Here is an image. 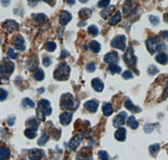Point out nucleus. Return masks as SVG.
I'll return each instance as SVG.
<instances>
[{"label": "nucleus", "mask_w": 168, "mask_h": 160, "mask_svg": "<svg viewBox=\"0 0 168 160\" xmlns=\"http://www.w3.org/2000/svg\"><path fill=\"white\" fill-rule=\"evenodd\" d=\"M146 47L147 50L149 51V52L151 54H154L156 52H159L161 50H162L165 47L164 42L159 38L158 36H154L148 39L146 42Z\"/></svg>", "instance_id": "f257e3e1"}, {"label": "nucleus", "mask_w": 168, "mask_h": 160, "mask_svg": "<svg viewBox=\"0 0 168 160\" xmlns=\"http://www.w3.org/2000/svg\"><path fill=\"white\" fill-rule=\"evenodd\" d=\"M70 71H71L70 67L65 62H62L59 65L57 68L55 69V71L54 72V78L59 81L66 80L69 78Z\"/></svg>", "instance_id": "f03ea898"}, {"label": "nucleus", "mask_w": 168, "mask_h": 160, "mask_svg": "<svg viewBox=\"0 0 168 160\" xmlns=\"http://www.w3.org/2000/svg\"><path fill=\"white\" fill-rule=\"evenodd\" d=\"M61 108L66 109V110H75L77 108V104L75 102L74 98L72 94L66 93L64 94L61 98Z\"/></svg>", "instance_id": "7ed1b4c3"}, {"label": "nucleus", "mask_w": 168, "mask_h": 160, "mask_svg": "<svg viewBox=\"0 0 168 160\" xmlns=\"http://www.w3.org/2000/svg\"><path fill=\"white\" fill-rule=\"evenodd\" d=\"M111 47L118 50H124L126 47V36L124 35L116 36L111 42Z\"/></svg>", "instance_id": "20e7f679"}, {"label": "nucleus", "mask_w": 168, "mask_h": 160, "mask_svg": "<svg viewBox=\"0 0 168 160\" xmlns=\"http://www.w3.org/2000/svg\"><path fill=\"white\" fill-rule=\"evenodd\" d=\"M14 69V63L11 61H4L0 63V74L3 77L8 78V75L11 74Z\"/></svg>", "instance_id": "39448f33"}, {"label": "nucleus", "mask_w": 168, "mask_h": 160, "mask_svg": "<svg viewBox=\"0 0 168 160\" xmlns=\"http://www.w3.org/2000/svg\"><path fill=\"white\" fill-rule=\"evenodd\" d=\"M124 61L126 63L127 66L130 68H135V63H136V58L134 55V50L133 48H129L126 53L124 55Z\"/></svg>", "instance_id": "423d86ee"}, {"label": "nucleus", "mask_w": 168, "mask_h": 160, "mask_svg": "<svg viewBox=\"0 0 168 160\" xmlns=\"http://www.w3.org/2000/svg\"><path fill=\"white\" fill-rule=\"evenodd\" d=\"M123 12L125 16H130L132 14H134L136 10V8L134 6V3L131 0H126L123 4Z\"/></svg>", "instance_id": "0eeeda50"}, {"label": "nucleus", "mask_w": 168, "mask_h": 160, "mask_svg": "<svg viewBox=\"0 0 168 160\" xmlns=\"http://www.w3.org/2000/svg\"><path fill=\"white\" fill-rule=\"evenodd\" d=\"M127 118V113L122 111L120 113L114 116L113 120V125L114 127H120L125 123V120Z\"/></svg>", "instance_id": "6e6552de"}, {"label": "nucleus", "mask_w": 168, "mask_h": 160, "mask_svg": "<svg viewBox=\"0 0 168 160\" xmlns=\"http://www.w3.org/2000/svg\"><path fill=\"white\" fill-rule=\"evenodd\" d=\"M45 155V152L42 149L33 148L29 151V158L31 160H41Z\"/></svg>", "instance_id": "1a4fd4ad"}, {"label": "nucleus", "mask_w": 168, "mask_h": 160, "mask_svg": "<svg viewBox=\"0 0 168 160\" xmlns=\"http://www.w3.org/2000/svg\"><path fill=\"white\" fill-rule=\"evenodd\" d=\"M77 160H93L91 149H82L80 152H78V154H77Z\"/></svg>", "instance_id": "9d476101"}, {"label": "nucleus", "mask_w": 168, "mask_h": 160, "mask_svg": "<svg viewBox=\"0 0 168 160\" xmlns=\"http://www.w3.org/2000/svg\"><path fill=\"white\" fill-rule=\"evenodd\" d=\"M118 53L116 52H108V54L104 56L103 58V60H104L105 62L109 64H114L116 63L117 62H118Z\"/></svg>", "instance_id": "9b49d317"}, {"label": "nucleus", "mask_w": 168, "mask_h": 160, "mask_svg": "<svg viewBox=\"0 0 168 160\" xmlns=\"http://www.w3.org/2000/svg\"><path fill=\"white\" fill-rule=\"evenodd\" d=\"M14 46L15 49L18 50V51H24L25 50V40L21 35H18L14 39Z\"/></svg>", "instance_id": "f8f14e48"}, {"label": "nucleus", "mask_w": 168, "mask_h": 160, "mask_svg": "<svg viewBox=\"0 0 168 160\" xmlns=\"http://www.w3.org/2000/svg\"><path fill=\"white\" fill-rule=\"evenodd\" d=\"M84 107L90 112L95 113L98 111V102L96 101L95 99H91V100H88L87 102L84 104Z\"/></svg>", "instance_id": "ddd939ff"}, {"label": "nucleus", "mask_w": 168, "mask_h": 160, "mask_svg": "<svg viewBox=\"0 0 168 160\" xmlns=\"http://www.w3.org/2000/svg\"><path fill=\"white\" fill-rule=\"evenodd\" d=\"M72 18V14H70L68 11L63 10V11L61 12V14H60V17H59V22H60L61 25H65L71 21Z\"/></svg>", "instance_id": "4468645a"}, {"label": "nucleus", "mask_w": 168, "mask_h": 160, "mask_svg": "<svg viewBox=\"0 0 168 160\" xmlns=\"http://www.w3.org/2000/svg\"><path fill=\"white\" fill-rule=\"evenodd\" d=\"M72 119V113L68 112V111H65L63 113L61 114L60 116V122H61L62 126H67L71 123Z\"/></svg>", "instance_id": "2eb2a0df"}, {"label": "nucleus", "mask_w": 168, "mask_h": 160, "mask_svg": "<svg viewBox=\"0 0 168 160\" xmlns=\"http://www.w3.org/2000/svg\"><path fill=\"white\" fill-rule=\"evenodd\" d=\"M4 26L7 29V31L8 32H14V31H17L18 30V28H19V25H18V23L16 21H14V20H12V19H8L7 20L5 23H4Z\"/></svg>", "instance_id": "dca6fc26"}, {"label": "nucleus", "mask_w": 168, "mask_h": 160, "mask_svg": "<svg viewBox=\"0 0 168 160\" xmlns=\"http://www.w3.org/2000/svg\"><path fill=\"white\" fill-rule=\"evenodd\" d=\"M91 83L95 91L102 92L103 90L104 85H103V83L101 79H99V78H94V79L92 80Z\"/></svg>", "instance_id": "f3484780"}, {"label": "nucleus", "mask_w": 168, "mask_h": 160, "mask_svg": "<svg viewBox=\"0 0 168 160\" xmlns=\"http://www.w3.org/2000/svg\"><path fill=\"white\" fill-rule=\"evenodd\" d=\"M115 138L119 142H124L126 138V130L124 127H119L114 134Z\"/></svg>", "instance_id": "a211bd4d"}, {"label": "nucleus", "mask_w": 168, "mask_h": 160, "mask_svg": "<svg viewBox=\"0 0 168 160\" xmlns=\"http://www.w3.org/2000/svg\"><path fill=\"white\" fill-rule=\"evenodd\" d=\"M114 9H115V6L114 5L108 6V7L104 8V9H103L102 11L100 12V15H101L103 19H108L112 14V13L114 11Z\"/></svg>", "instance_id": "6ab92c4d"}, {"label": "nucleus", "mask_w": 168, "mask_h": 160, "mask_svg": "<svg viewBox=\"0 0 168 160\" xmlns=\"http://www.w3.org/2000/svg\"><path fill=\"white\" fill-rule=\"evenodd\" d=\"M81 143V138L79 136H75L73 138H72V140L70 141L68 144V148H70V150H75V149L77 148V147L79 146Z\"/></svg>", "instance_id": "aec40b11"}, {"label": "nucleus", "mask_w": 168, "mask_h": 160, "mask_svg": "<svg viewBox=\"0 0 168 160\" xmlns=\"http://www.w3.org/2000/svg\"><path fill=\"white\" fill-rule=\"evenodd\" d=\"M124 106H125L127 110H129V111H130V112H132V113H136V112L141 111V109H140V108L137 107V106H135L130 99H127L126 101L124 102Z\"/></svg>", "instance_id": "412c9836"}, {"label": "nucleus", "mask_w": 168, "mask_h": 160, "mask_svg": "<svg viewBox=\"0 0 168 160\" xmlns=\"http://www.w3.org/2000/svg\"><path fill=\"white\" fill-rule=\"evenodd\" d=\"M92 10L90 8H82L80 11H79V17L82 20H86V19H89L92 16Z\"/></svg>", "instance_id": "4be33fe9"}, {"label": "nucleus", "mask_w": 168, "mask_h": 160, "mask_svg": "<svg viewBox=\"0 0 168 160\" xmlns=\"http://www.w3.org/2000/svg\"><path fill=\"white\" fill-rule=\"evenodd\" d=\"M10 157V150L6 147H0V160H8Z\"/></svg>", "instance_id": "5701e85b"}, {"label": "nucleus", "mask_w": 168, "mask_h": 160, "mask_svg": "<svg viewBox=\"0 0 168 160\" xmlns=\"http://www.w3.org/2000/svg\"><path fill=\"white\" fill-rule=\"evenodd\" d=\"M102 111L104 116H109L111 114L113 113V106H112L110 103H103L102 107Z\"/></svg>", "instance_id": "b1692460"}, {"label": "nucleus", "mask_w": 168, "mask_h": 160, "mask_svg": "<svg viewBox=\"0 0 168 160\" xmlns=\"http://www.w3.org/2000/svg\"><path fill=\"white\" fill-rule=\"evenodd\" d=\"M156 60L157 62H159L160 64L165 65V64L167 63L168 62L167 55L164 52L159 53V54L156 57Z\"/></svg>", "instance_id": "393cba45"}, {"label": "nucleus", "mask_w": 168, "mask_h": 160, "mask_svg": "<svg viewBox=\"0 0 168 160\" xmlns=\"http://www.w3.org/2000/svg\"><path fill=\"white\" fill-rule=\"evenodd\" d=\"M89 47L94 53H98L101 50V45L96 41H92L89 43Z\"/></svg>", "instance_id": "a878e982"}, {"label": "nucleus", "mask_w": 168, "mask_h": 160, "mask_svg": "<svg viewBox=\"0 0 168 160\" xmlns=\"http://www.w3.org/2000/svg\"><path fill=\"white\" fill-rule=\"evenodd\" d=\"M127 125L131 128V129H137V127H139V123L136 121V119L135 118V116H131L129 117L128 121H127Z\"/></svg>", "instance_id": "bb28decb"}, {"label": "nucleus", "mask_w": 168, "mask_h": 160, "mask_svg": "<svg viewBox=\"0 0 168 160\" xmlns=\"http://www.w3.org/2000/svg\"><path fill=\"white\" fill-rule=\"evenodd\" d=\"M120 19H121V13L119 11H118L110 19H109L108 24L110 25H115L120 21Z\"/></svg>", "instance_id": "cd10ccee"}, {"label": "nucleus", "mask_w": 168, "mask_h": 160, "mask_svg": "<svg viewBox=\"0 0 168 160\" xmlns=\"http://www.w3.org/2000/svg\"><path fill=\"white\" fill-rule=\"evenodd\" d=\"M108 70L112 73V74H114V73H119L121 72V67L118 66L116 64H110L109 66L108 67Z\"/></svg>", "instance_id": "c85d7f7f"}, {"label": "nucleus", "mask_w": 168, "mask_h": 160, "mask_svg": "<svg viewBox=\"0 0 168 160\" xmlns=\"http://www.w3.org/2000/svg\"><path fill=\"white\" fill-rule=\"evenodd\" d=\"M49 138H50V137L47 133H43L41 137L38 140V142H37V143H38L39 146H44L45 144L47 142V141L49 140Z\"/></svg>", "instance_id": "c756f323"}, {"label": "nucleus", "mask_w": 168, "mask_h": 160, "mask_svg": "<svg viewBox=\"0 0 168 160\" xmlns=\"http://www.w3.org/2000/svg\"><path fill=\"white\" fill-rule=\"evenodd\" d=\"M34 78L38 81H41L44 79L45 78V73L43 72V70L41 68H38L36 70V72L34 73Z\"/></svg>", "instance_id": "7c9ffc66"}, {"label": "nucleus", "mask_w": 168, "mask_h": 160, "mask_svg": "<svg viewBox=\"0 0 168 160\" xmlns=\"http://www.w3.org/2000/svg\"><path fill=\"white\" fill-rule=\"evenodd\" d=\"M28 126L30 127L29 128H31V129H33L34 131H36V132L38 130L39 124L35 118L30 119V120L28 121Z\"/></svg>", "instance_id": "2f4dec72"}, {"label": "nucleus", "mask_w": 168, "mask_h": 160, "mask_svg": "<svg viewBox=\"0 0 168 160\" xmlns=\"http://www.w3.org/2000/svg\"><path fill=\"white\" fill-rule=\"evenodd\" d=\"M25 135L26 138H28L29 139H33L36 137V131H34L33 129L31 128H27V129L25 131Z\"/></svg>", "instance_id": "473e14b6"}, {"label": "nucleus", "mask_w": 168, "mask_h": 160, "mask_svg": "<svg viewBox=\"0 0 168 160\" xmlns=\"http://www.w3.org/2000/svg\"><path fill=\"white\" fill-rule=\"evenodd\" d=\"M22 106L25 108H32L35 106V103L29 98H25L23 99L22 101Z\"/></svg>", "instance_id": "72a5a7b5"}, {"label": "nucleus", "mask_w": 168, "mask_h": 160, "mask_svg": "<svg viewBox=\"0 0 168 160\" xmlns=\"http://www.w3.org/2000/svg\"><path fill=\"white\" fill-rule=\"evenodd\" d=\"M36 116L40 121H45L46 120V115L44 113V111L41 107H38L36 109Z\"/></svg>", "instance_id": "f704fd0d"}, {"label": "nucleus", "mask_w": 168, "mask_h": 160, "mask_svg": "<svg viewBox=\"0 0 168 160\" xmlns=\"http://www.w3.org/2000/svg\"><path fill=\"white\" fill-rule=\"evenodd\" d=\"M88 32L90 34L91 36H97L98 35V27L95 26V25H91V26L88 27Z\"/></svg>", "instance_id": "c9c22d12"}, {"label": "nucleus", "mask_w": 168, "mask_h": 160, "mask_svg": "<svg viewBox=\"0 0 168 160\" xmlns=\"http://www.w3.org/2000/svg\"><path fill=\"white\" fill-rule=\"evenodd\" d=\"M38 105L41 106V108L43 111L46 110V109H47V108L50 107V102H49L47 99H41V100L38 102Z\"/></svg>", "instance_id": "e433bc0d"}, {"label": "nucleus", "mask_w": 168, "mask_h": 160, "mask_svg": "<svg viewBox=\"0 0 168 160\" xmlns=\"http://www.w3.org/2000/svg\"><path fill=\"white\" fill-rule=\"evenodd\" d=\"M34 20L37 23H42L45 20V19L46 18V14H37L33 15Z\"/></svg>", "instance_id": "4c0bfd02"}, {"label": "nucleus", "mask_w": 168, "mask_h": 160, "mask_svg": "<svg viewBox=\"0 0 168 160\" xmlns=\"http://www.w3.org/2000/svg\"><path fill=\"white\" fill-rule=\"evenodd\" d=\"M56 48V44L53 42H48L46 44V49L48 52H54Z\"/></svg>", "instance_id": "58836bf2"}, {"label": "nucleus", "mask_w": 168, "mask_h": 160, "mask_svg": "<svg viewBox=\"0 0 168 160\" xmlns=\"http://www.w3.org/2000/svg\"><path fill=\"white\" fill-rule=\"evenodd\" d=\"M150 152L151 153L152 155H154L155 153H156L159 150H160V145L159 144H153V145H151L149 148Z\"/></svg>", "instance_id": "ea45409f"}, {"label": "nucleus", "mask_w": 168, "mask_h": 160, "mask_svg": "<svg viewBox=\"0 0 168 160\" xmlns=\"http://www.w3.org/2000/svg\"><path fill=\"white\" fill-rule=\"evenodd\" d=\"M98 157H99L100 160H108L109 159V157H108V152L106 151H98Z\"/></svg>", "instance_id": "a19ab883"}, {"label": "nucleus", "mask_w": 168, "mask_h": 160, "mask_svg": "<svg viewBox=\"0 0 168 160\" xmlns=\"http://www.w3.org/2000/svg\"><path fill=\"white\" fill-rule=\"evenodd\" d=\"M7 55H8V58H10L11 59H16L18 58V54L15 53L14 52V50L12 49L11 47H9L8 49V52H7Z\"/></svg>", "instance_id": "79ce46f5"}, {"label": "nucleus", "mask_w": 168, "mask_h": 160, "mask_svg": "<svg viewBox=\"0 0 168 160\" xmlns=\"http://www.w3.org/2000/svg\"><path fill=\"white\" fill-rule=\"evenodd\" d=\"M110 3V0H99V2L98 3V7L99 8H106L108 6Z\"/></svg>", "instance_id": "37998d69"}, {"label": "nucleus", "mask_w": 168, "mask_h": 160, "mask_svg": "<svg viewBox=\"0 0 168 160\" xmlns=\"http://www.w3.org/2000/svg\"><path fill=\"white\" fill-rule=\"evenodd\" d=\"M7 97H8V92L6 91L5 89L0 88V100L3 101L7 99Z\"/></svg>", "instance_id": "c03bdc74"}, {"label": "nucleus", "mask_w": 168, "mask_h": 160, "mask_svg": "<svg viewBox=\"0 0 168 160\" xmlns=\"http://www.w3.org/2000/svg\"><path fill=\"white\" fill-rule=\"evenodd\" d=\"M147 71H148V73L150 75H154L157 73V72H159V69L157 68L156 66H150Z\"/></svg>", "instance_id": "a18cd8bd"}, {"label": "nucleus", "mask_w": 168, "mask_h": 160, "mask_svg": "<svg viewBox=\"0 0 168 160\" xmlns=\"http://www.w3.org/2000/svg\"><path fill=\"white\" fill-rule=\"evenodd\" d=\"M86 70L88 71V72H93L96 70V65L94 63V62H90L88 63L86 67Z\"/></svg>", "instance_id": "49530a36"}, {"label": "nucleus", "mask_w": 168, "mask_h": 160, "mask_svg": "<svg viewBox=\"0 0 168 160\" xmlns=\"http://www.w3.org/2000/svg\"><path fill=\"white\" fill-rule=\"evenodd\" d=\"M155 129V124H146L145 127H144V131L146 132V133H151Z\"/></svg>", "instance_id": "de8ad7c7"}, {"label": "nucleus", "mask_w": 168, "mask_h": 160, "mask_svg": "<svg viewBox=\"0 0 168 160\" xmlns=\"http://www.w3.org/2000/svg\"><path fill=\"white\" fill-rule=\"evenodd\" d=\"M122 77L124 79H130V78H133V73L132 72H130V70H126V71H124L123 72V74H122Z\"/></svg>", "instance_id": "09e8293b"}, {"label": "nucleus", "mask_w": 168, "mask_h": 160, "mask_svg": "<svg viewBox=\"0 0 168 160\" xmlns=\"http://www.w3.org/2000/svg\"><path fill=\"white\" fill-rule=\"evenodd\" d=\"M150 21H151V23L153 25H157L160 23V19H159L158 17L154 16V15H151L150 16Z\"/></svg>", "instance_id": "8fccbe9b"}, {"label": "nucleus", "mask_w": 168, "mask_h": 160, "mask_svg": "<svg viewBox=\"0 0 168 160\" xmlns=\"http://www.w3.org/2000/svg\"><path fill=\"white\" fill-rule=\"evenodd\" d=\"M51 63V60L49 58H44L43 59V65L45 67H49Z\"/></svg>", "instance_id": "3c124183"}, {"label": "nucleus", "mask_w": 168, "mask_h": 160, "mask_svg": "<svg viewBox=\"0 0 168 160\" xmlns=\"http://www.w3.org/2000/svg\"><path fill=\"white\" fill-rule=\"evenodd\" d=\"M14 122H15V117H14V116L9 117V118L8 119V125L9 126V127L14 126Z\"/></svg>", "instance_id": "603ef678"}, {"label": "nucleus", "mask_w": 168, "mask_h": 160, "mask_svg": "<svg viewBox=\"0 0 168 160\" xmlns=\"http://www.w3.org/2000/svg\"><path fill=\"white\" fill-rule=\"evenodd\" d=\"M42 1H44L46 3H47L48 4H50V6H54L55 4V0H42Z\"/></svg>", "instance_id": "864d4df0"}, {"label": "nucleus", "mask_w": 168, "mask_h": 160, "mask_svg": "<svg viewBox=\"0 0 168 160\" xmlns=\"http://www.w3.org/2000/svg\"><path fill=\"white\" fill-rule=\"evenodd\" d=\"M39 0H28V2H29V4L31 6H36V4H37V3H38Z\"/></svg>", "instance_id": "5fc2aeb1"}, {"label": "nucleus", "mask_w": 168, "mask_h": 160, "mask_svg": "<svg viewBox=\"0 0 168 160\" xmlns=\"http://www.w3.org/2000/svg\"><path fill=\"white\" fill-rule=\"evenodd\" d=\"M10 2H11V0H2V4L4 7H7V6L9 5Z\"/></svg>", "instance_id": "6e6d98bb"}, {"label": "nucleus", "mask_w": 168, "mask_h": 160, "mask_svg": "<svg viewBox=\"0 0 168 160\" xmlns=\"http://www.w3.org/2000/svg\"><path fill=\"white\" fill-rule=\"evenodd\" d=\"M161 36H162V38H164V39L168 38V31H161Z\"/></svg>", "instance_id": "4d7b16f0"}, {"label": "nucleus", "mask_w": 168, "mask_h": 160, "mask_svg": "<svg viewBox=\"0 0 168 160\" xmlns=\"http://www.w3.org/2000/svg\"><path fill=\"white\" fill-rule=\"evenodd\" d=\"M66 2L69 5H74L76 3V0H66Z\"/></svg>", "instance_id": "13d9d810"}, {"label": "nucleus", "mask_w": 168, "mask_h": 160, "mask_svg": "<svg viewBox=\"0 0 168 160\" xmlns=\"http://www.w3.org/2000/svg\"><path fill=\"white\" fill-rule=\"evenodd\" d=\"M164 19H165V21L166 23H168V13L164 14Z\"/></svg>", "instance_id": "bf43d9fd"}, {"label": "nucleus", "mask_w": 168, "mask_h": 160, "mask_svg": "<svg viewBox=\"0 0 168 160\" xmlns=\"http://www.w3.org/2000/svg\"><path fill=\"white\" fill-rule=\"evenodd\" d=\"M79 1H80L81 3H87V2H88V0H79Z\"/></svg>", "instance_id": "052dcab7"}, {"label": "nucleus", "mask_w": 168, "mask_h": 160, "mask_svg": "<svg viewBox=\"0 0 168 160\" xmlns=\"http://www.w3.org/2000/svg\"><path fill=\"white\" fill-rule=\"evenodd\" d=\"M44 90H45L44 88H41V89H38V91H40V92H41V93H42V92L44 91Z\"/></svg>", "instance_id": "680f3d73"}]
</instances>
